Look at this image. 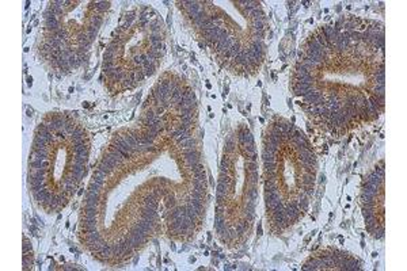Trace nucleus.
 <instances>
[{"instance_id": "f257e3e1", "label": "nucleus", "mask_w": 407, "mask_h": 271, "mask_svg": "<svg viewBox=\"0 0 407 271\" xmlns=\"http://www.w3.org/2000/svg\"><path fill=\"white\" fill-rule=\"evenodd\" d=\"M114 145H117L118 148L123 149L125 152H128L129 155H132V153H134V152H136L133 146H132L130 144H129L128 141L125 140V138H123V136H117V137L114 138Z\"/></svg>"}, {"instance_id": "f03ea898", "label": "nucleus", "mask_w": 407, "mask_h": 271, "mask_svg": "<svg viewBox=\"0 0 407 271\" xmlns=\"http://www.w3.org/2000/svg\"><path fill=\"white\" fill-rule=\"evenodd\" d=\"M73 155L75 156H88V148H87L86 144H81V145H73Z\"/></svg>"}, {"instance_id": "7ed1b4c3", "label": "nucleus", "mask_w": 407, "mask_h": 271, "mask_svg": "<svg viewBox=\"0 0 407 271\" xmlns=\"http://www.w3.org/2000/svg\"><path fill=\"white\" fill-rule=\"evenodd\" d=\"M109 5H110V3H109V2H95L94 4H92V8H94L96 12L102 14V12H105V11L107 10Z\"/></svg>"}, {"instance_id": "20e7f679", "label": "nucleus", "mask_w": 407, "mask_h": 271, "mask_svg": "<svg viewBox=\"0 0 407 271\" xmlns=\"http://www.w3.org/2000/svg\"><path fill=\"white\" fill-rule=\"evenodd\" d=\"M88 22H90V26H94V27H96V29H99V27L102 26V23H103V19H102V16H98V15L95 16L94 15V16L90 18Z\"/></svg>"}, {"instance_id": "39448f33", "label": "nucleus", "mask_w": 407, "mask_h": 271, "mask_svg": "<svg viewBox=\"0 0 407 271\" xmlns=\"http://www.w3.org/2000/svg\"><path fill=\"white\" fill-rule=\"evenodd\" d=\"M98 170H101L102 172H105L106 175H110V174L113 172V168H111L110 165H109L106 161H103V160H102V161H101V164L98 165Z\"/></svg>"}, {"instance_id": "423d86ee", "label": "nucleus", "mask_w": 407, "mask_h": 271, "mask_svg": "<svg viewBox=\"0 0 407 271\" xmlns=\"http://www.w3.org/2000/svg\"><path fill=\"white\" fill-rule=\"evenodd\" d=\"M280 203H282L281 202V199H274V201H266V206H267V210H270V212H273L274 209H276L277 206H278Z\"/></svg>"}, {"instance_id": "0eeeda50", "label": "nucleus", "mask_w": 407, "mask_h": 271, "mask_svg": "<svg viewBox=\"0 0 407 271\" xmlns=\"http://www.w3.org/2000/svg\"><path fill=\"white\" fill-rule=\"evenodd\" d=\"M155 68H156V67H153V65H149V67L143 68V72H144V75H145V77L152 76V75L155 73Z\"/></svg>"}, {"instance_id": "6e6552de", "label": "nucleus", "mask_w": 407, "mask_h": 271, "mask_svg": "<svg viewBox=\"0 0 407 271\" xmlns=\"http://www.w3.org/2000/svg\"><path fill=\"white\" fill-rule=\"evenodd\" d=\"M246 167L248 168V171L258 170V164H257V161H254V160H247L246 161Z\"/></svg>"}, {"instance_id": "1a4fd4ad", "label": "nucleus", "mask_w": 407, "mask_h": 271, "mask_svg": "<svg viewBox=\"0 0 407 271\" xmlns=\"http://www.w3.org/2000/svg\"><path fill=\"white\" fill-rule=\"evenodd\" d=\"M247 195H248V198H250V199L255 201V199H257V197H258V190H257V188H252V190H250V191H248V194H247Z\"/></svg>"}, {"instance_id": "9d476101", "label": "nucleus", "mask_w": 407, "mask_h": 271, "mask_svg": "<svg viewBox=\"0 0 407 271\" xmlns=\"http://www.w3.org/2000/svg\"><path fill=\"white\" fill-rule=\"evenodd\" d=\"M234 231L236 232L237 234L243 233V232H244V225L242 224V222H239V224H236V225H235V227H234Z\"/></svg>"}, {"instance_id": "9b49d317", "label": "nucleus", "mask_w": 407, "mask_h": 271, "mask_svg": "<svg viewBox=\"0 0 407 271\" xmlns=\"http://www.w3.org/2000/svg\"><path fill=\"white\" fill-rule=\"evenodd\" d=\"M145 148H144V150L145 152H151V153H153V152H156V148L153 145H144Z\"/></svg>"}, {"instance_id": "f8f14e48", "label": "nucleus", "mask_w": 407, "mask_h": 271, "mask_svg": "<svg viewBox=\"0 0 407 271\" xmlns=\"http://www.w3.org/2000/svg\"><path fill=\"white\" fill-rule=\"evenodd\" d=\"M49 164H50V163H49V160H48V159H45V160H42V164H41V167H42V168H45V170H48V167H49Z\"/></svg>"}]
</instances>
